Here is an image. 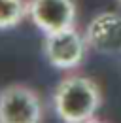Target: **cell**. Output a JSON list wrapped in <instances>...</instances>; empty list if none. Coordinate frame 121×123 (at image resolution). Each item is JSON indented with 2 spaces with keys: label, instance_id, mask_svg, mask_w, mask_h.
I'll use <instances>...</instances> for the list:
<instances>
[{
  "label": "cell",
  "instance_id": "6da1fadb",
  "mask_svg": "<svg viewBox=\"0 0 121 123\" xmlns=\"http://www.w3.org/2000/svg\"><path fill=\"white\" fill-rule=\"evenodd\" d=\"M102 104V91L95 80L81 74L64 76L53 91V108L62 123H83L95 117Z\"/></svg>",
  "mask_w": 121,
  "mask_h": 123
},
{
  "label": "cell",
  "instance_id": "8992f818",
  "mask_svg": "<svg viewBox=\"0 0 121 123\" xmlns=\"http://www.w3.org/2000/svg\"><path fill=\"white\" fill-rule=\"evenodd\" d=\"M29 17V0H0V31L13 29Z\"/></svg>",
  "mask_w": 121,
  "mask_h": 123
},
{
  "label": "cell",
  "instance_id": "ba28073f",
  "mask_svg": "<svg viewBox=\"0 0 121 123\" xmlns=\"http://www.w3.org/2000/svg\"><path fill=\"white\" fill-rule=\"evenodd\" d=\"M117 2H119V4H121V0H117Z\"/></svg>",
  "mask_w": 121,
  "mask_h": 123
},
{
  "label": "cell",
  "instance_id": "52a82bcc",
  "mask_svg": "<svg viewBox=\"0 0 121 123\" xmlns=\"http://www.w3.org/2000/svg\"><path fill=\"white\" fill-rule=\"evenodd\" d=\"M83 123H108V121H104V119H98V117H91V119H87V121H83Z\"/></svg>",
  "mask_w": 121,
  "mask_h": 123
},
{
  "label": "cell",
  "instance_id": "3957f363",
  "mask_svg": "<svg viewBox=\"0 0 121 123\" xmlns=\"http://www.w3.org/2000/svg\"><path fill=\"white\" fill-rule=\"evenodd\" d=\"M44 53L51 66L59 70L78 68L87 55V38L76 27L44 34Z\"/></svg>",
  "mask_w": 121,
  "mask_h": 123
},
{
  "label": "cell",
  "instance_id": "7a4b0ae2",
  "mask_svg": "<svg viewBox=\"0 0 121 123\" xmlns=\"http://www.w3.org/2000/svg\"><path fill=\"white\" fill-rule=\"evenodd\" d=\"M44 104L40 95L25 83L0 89V123H42Z\"/></svg>",
  "mask_w": 121,
  "mask_h": 123
},
{
  "label": "cell",
  "instance_id": "277c9868",
  "mask_svg": "<svg viewBox=\"0 0 121 123\" xmlns=\"http://www.w3.org/2000/svg\"><path fill=\"white\" fill-rule=\"evenodd\" d=\"M29 19L44 34L76 27V0H29Z\"/></svg>",
  "mask_w": 121,
  "mask_h": 123
},
{
  "label": "cell",
  "instance_id": "5b68a950",
  "mask_svg": "<svg viewBox=\"0 0 121 123\" xmlns=\"http://www.w3.org/2000/svg\"><path fill=\"white\" fill-rule=\"evenodd\" d=\"M85 38L91 49L98 53H121V13L102 12L89 21Z\"/></svg>",
  "mask_w": 121,
  "mask_h": 123
}]
</instances>
